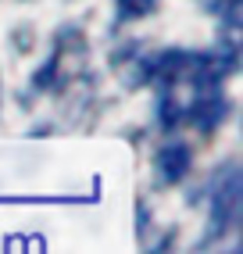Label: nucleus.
I'll return each instance as SVG.
<instances>
[{"label": "nucleus", "mask_w": 243, "mask_h": 254, "mask_svg": "<svg viewBox=\"0 0 243 254\" xmlns=\"http://www.w3.org/2000/svg\"><path fill=\"white\" fill-rule=\"evenodd\" d=\"M240 204H243V197H240V172H229V179L215 190V200H211V229L215 233L229 229L236 222V215H240Z\"/></svg>", "instance_id": "f257e3e1"}, {"label": "nucleus", "mask_w": 243, "mask_h": 254, "mask_svg": "<svg viewBox=\"0 0 243 254\" xmlns=\"http://www.w3.org/2000/svg\"><path fill=\"white\" fill-rule=\"evenodd\" d=\"M189 172V147L186 143H168L158 150V176L165 183H179Z\"/></svg>", "instance_id": "f03ea898"}, {"label": "nucleus", "mask_w": 243, "mask_h": 254, "mask_svg": "<svg viewBox=\"0 0 243 254\" xmlns=\"http://www.w3.org/2000/svg\"><path fill=\"white\" fill-rule=\"evenodd\" d=\"M158 7V0H118V11L125 18H140V14H150Z\"/></svg>", "instance_id": "7ed1b4c3"}]
</instances>
